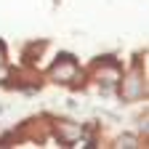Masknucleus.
<instances>
[{
	"instance_id": "obj_1",
	"label": "nucleus",
	"mask_w": 149,
	"mask_h": 149,
	"mask_svg": "<svg viewBox=\"0 0 149 149\" xmlns=\"http://www.w3.org/2000/svg\"><path fill=\"white\" fill-rule=\"evenodd\" d=\"M56 74H59V77H72V74H74V67H72V64H69V67H61V69L56 67Z\"/></svg>"
}]
</instances>
